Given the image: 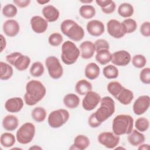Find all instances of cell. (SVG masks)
<instances>
[{
    "instance_id": "6da1fadb",
    "label": "cell",
    "mask_w": 150,
    "mask_h": 150,
    "mask_svg": "<svg viewBox=\"0 0 150 150\" xmlns=\"http://www.w3.org/2000/svg\"><path fill=\"white\" fill-rule=\"evenodd\" d=\"M114 112L115 102L114 100L109 96L104 97L101 99L100 107L89 117L88 125L91 128H97L112 116Z\"/></svg>"
},
{
    "instance_id": "7a4b0ae2",
    "label": "cell",
    "mask_w": 150,
    "mask_h": 150,
    "mask_svg": "<svg viewBox=\"0 0 150 150\" xmlns=\"http://www.w3.org/2000/svg\"><path fill=\"white\" fill-rule=\"evenodd\" d=\"M46 93V87L42 82L36 80H30L26 85L24 101L28 105H34L44 98Z\"/></svg>"
},
{
    "instance_id": "3957f363",
    "label": "cell",
    "mask_w": 150,
    "mask_h": 150,
    "mask_svg": "<svg viewBox=\"0 0 150 150\" xmlns=\"http://www.w3.org/2000/svg\"><path fill=\"white\" fill-rule=\"evenodd\" d=\"M134 127V119L128 114H119L115 117L112 121V129L117 135L129 134Z\"/></svg>"
},
{
    "instance_id": "277c9868",
    "label": "cell",
    "mask_w": 150,
    "mask_h": 150,
    "mask_svg": "<svg viewBox=\"0 0 150 150\" xmlns=\"http://www.w3.org/2000/svg\"><path fill=\"white\" fill-rule=\"evenodd\" d=\"M60 30L63 34L75 42L80 41L84 36L83 28L71 19L64 20L60 25Z\"/></svg>"
},
{
    "instance_id": "5b68a950",
    "label": "cell",
    "mask_w": 150,
    "mask_h": 150,
    "mask_svg": "<svg viewBox=\"0 0 150 150\" xmlns=\"http://www.w3.org/2000/svg\"><path fill=\"white\" fill-rule=\"evenodd\" d=\"M80 53V50L75 43L67 40L62 45V61L67 65L73 64L77 60Z\"/></svg>"
},
{
    "instance_id": "8992f818",
    "label": "cell",
    "mask_w": 150,
    "mask_h": 150,
    "mask_svg": "<svg viewBox=\"0 0 150 150\" xmlns=\"http://www.w3.org/2000/svg\"><path fill=\"white\" fill-rule=\"evenodd\" d=\"M35 131V126L33 124L28 122H25L16 131V141L21 144H28L33 139Z\"/></svg>"
},
{
    "instance_id": "52a82bcc",
    "label": "cell",
    "mask_w": 150,
    "mask_h": 150,
    "mask_svg": "<svg viewBox=\"0 0 150 150\" xmlns=\"http://www.w3.org/2000/svg\"><path fill=\"white\" fill-rule=\"evenodd\" d=\"M6 60L20 71L26 70L30 63V59L28 56L17 52L8 54L6 56Z\"/></svg>"
},
{
    "instance_id": "ba28073f",
    "label": "cell",
    "mask_w": 150,
    "mask_h": 150,
    "mask_svg": "<svg viewBox=\"0 0 150 150\" xmlns=\"http://www.w3.org/2000/svg\"><path fill=\"white\" fill-rule=\"evenodd\" d=\"M70 114L66 109H58L52 111L47 118L49 126L53 128H58L66 124L69 119Z\"/></svg>"
},
{
    "instance_id": "9c48e42d",
    "label": "cell",
    "mask_w": 150,
    "mask_h": 150,
    "mask_svg": "<svg viewBox=\"0 0 150 150\" xmlns=\"http://www.w3.org/2000/svg\"><path fill=\"white\" fill-rule=\"evenodd\" d=\"M45 65L49 76L53 79H60L63 74V68L59 60L54 56L47 57L45 60Z\"/></svg>"
},
{
    "instance_id": "30bf717a",
    "label": "cell",
    "mask_w": 150,
    "mask_h": 150,
    "mask_svg": "<svg viewBox=\"0 0 150 150\" xmlns=\"http://www.w3.org/2000/svg\"><path fill=\"white\" fill-rule=\"evenodd\" d=\"M120 138L114 132H103L98 136V141L102 145L108 149H114L119 144Z\"/></svg>"
},
{
    "instance_id": "8fae6325",
    "label": "cell",
    "mask_w": 150,
    "mask_h": 150,
    "mask_svg": "<svg viewBox=\"0 0 150 150\" xmlns=\"http://www.w3.org/2000/svg\"><path fill=\"white\" fill-rule=\"evenodd\" d=\"M101 97L100 94L95 91L88 92L82 100V106L86 111H91L97 107L100 103Z\"/></svg>"
},
{
    "instance_id": "7c38bea8",
    "label": "cell",
    "mask_w": 150,
    "mask_h": 150,
    "mask_svg": "<svg viewBox=\"0 0 150 150\" xmlns=\"http://www.w3.org/2000/svg\"><path fill=\"white\" fill-rule=\"evenodd\" d=\"M150 105V98L148 95H143L138 97L134 101L132 106L135 114L140 115L144 114Z\"/></svg>"
},
{
    "instance_id": "4fadbf2b",
    "label": "cell",
    "mask_w": 150,
    "mask_h": 150,
    "mask_svg": "<svg viewBox=\"0 0 150 150\" xmlns=\"http://www.w3.org/2000/svg\"><path fill=\"white\" fill-rule=\"evenodd\" d=\"M107 28L108 34L114 38L120 39L125 35L121 22L116 19H110L107 23Z\"/></svg>"
},
{
    "instance_id": "5bb4252c",
    "label": "cell",
    "mask_w": 150,
    "mask_h": 150,
    "mask_svg": "<svg viewBox=\"0 0 150 150\" xmlns=\"http://www.w3.org/2000/svg\"><path fill=\"white\" fill-rule=\"evenodd\" d=\"M130 53L125 50H121L115 52L111 54V63L118 66H125L131 61Z\"/></svg>"
},
{
    "instance_id": "9a60e30c",
    "label": "cell",
    "mask_w": 150,
    "mask_h": 150,
    "mask_svg": "<svg viewBox=\"0 0 150 150\" xmlns=\"http://www.w3.org/2000/svg\"><path fill=\"white\" fill-rule=\"evenodd\" d=\"M48 22L40 16H33L30 21L32 29L36 33H43L47 29Z\"/></svg>"
},
{
    "instance_id": "2e32d148",
    "label": "cell",
    "mask_w": 150,
    "mask_h": 150,
    "mask_svg": "<svg viewBox=\"0 0 150 150\" xmlns=\"http://www.w3.org/2000/svg\"><path fill=\"white\" fill-rule=\"evenodd\" d=\"M86 29L88 33L93 36H100L105 31L104 23L99 20H91L87 22Z\"/></svg>"
},
{
    "instance_id": "e0dca14e",
    "label": "cell",
    "mask_w": 150,
    "mask_h": 150,
    "mask_svg": "<svg viewBox=\"0 0 150 150\" xmlns=\"http://www.w3.org/2000/svg\"><path fill=\"white\" fill-rule=\"evenodd\" d=\"M3 32L9 37H14L18 35L20 30V26L18 22L14 19L6 21L2 26Z\"/></svg>"
},
{
    "instance_id": "ac0fdd59",
    "label": "cell",
    "mask_w": 150,
    "mask_h": 150,
    "mask_svg": "<svg viewBox=\"0 0 150 150\" xmlns=\"http://www.w3.org/2000/svg\"><path fill=\"white\" fill-rule=\"evenodd\" d=\"M23 106V101L21 97H12L8 99L5 103V108L9 112L16 113L20 111Z\"/></svg>"
},
{
    "instance_id": "d6986e66",
    "label": "cell",
    "mask_w": 150,
    "mask_h": 150,
    "mask_svg": "<svg viewBox=\"0 0 150 150\" xmlns=\"http://www.w3.org/2000/svg\"><path fill=\"white\" fill-rule=\"evenodd\" d=\"M42 14L45 19L49 22H54L56 21L60 16L59 11L54 6L48 5L43 7Z\"/></svg>"
},
{
    "instance_id": "ffe728a7",
    "label": "cell",
    "mask_w": 150,
    "mask_h": 150,
    "mask_svg": "<svg viewBox=\"0 0 150 150\" xmlns=\"http://www.w3.org/2000/svg\"><path fill=\"white\" fill-rule=\"evenodd\" d=\"M81 52V57L84 59H88L91 58L96 52V47L94 44L88 40L83 42L80 45Z\"/></svg>"
},
{
    "instance_id": "44dd1931",
    "label": "cell",
    "mask_w": 150,
    "mask_h": 150,
    "mask_svg": "<svg viewBox=\"0 0 150 150\" xmlns=\"http://www.w3.org/2000/svg\"><path fill=\"white\" fill-rule=\"evenodd\" d=\"M90 143V139L87 136L82 134L78 135L75 137L74 142L70 147V149L84 150L88 147Z\"/></svg>"
},
{
    "instance_id": "7402d4cb",
    "label": "cell",
    "mask_w": 150,
    "mask_h": 150,
    "mask_svg": "<svg viewBox=\"0 0 150 150\" xmlns=\"http://www.w3.org/2000/svg\"><path fill=\"white\" fill-rule=\"evenodd\" d=\"M115 98L121 104L123 105H128L134 98V93L131 90L124 87Z\"/></svg>"
},
{
    "instance_id": "603a6c76",
    "label": "cell",
    "mask_w": 150,
    "mask_h": 150,
    "mask_svg": "<svg viewBox=\"0 0 150 150\" xmlns=\"http://www.w3.org/2000/svg\"><path fill=\"white\" fill-rule=\"evenodd\" d=\"M100 68L95 63L91 62L87 64L85 67V76L89 80H95L100 75Z\"/></svg>"
},
{
    "instance_id": "cb8c5ba5",
    "label": "cell",
    "mask_w": 150,
    "mask_h": 150,
    "mask_svg": "<svg viewBox=\"0 0 150 150\" xmlns=\"http://www.w3.org/2000/svg\"><path fill=\"white\" fill-rule=\"evenodd\" d=\"M18 118L13 115H7L2 120V126L4 128L8 131H14L18 126Z\"/></svg>"
},
{
    "instance_id": "d4e9b609",
    "label": "cell",
    "mask_w": 150,
    "mask_h": 150,
    "mask_svg": "<svg viewBox=\"0 0 150 150\" xmlns=\"http://www.w3.org/2000/svg\"><path fill=\"white\" fill-rule=\"evenodd\" d=\"M145 138L143 134L137 129H132L131 133L128 134V141L129 143L134 146H137L142 144L145 141Z\"/></svg>"
},
{
    "instance_id": "484cf974",
    "label": "cell",
    "mask_w": 150,
    "mask_h": 150,
    "mask_svg": "<svg viewBox=\"0 0 150 150\" xmlns=\"http://www.w3.org/2000/svg\"><path fill=\"white\" fill-rule=\"evenodd\" d=\"M96 4L100 6L101 11L105 14H110L114 12L116 8V4L111 0H96Z\"/></svg>"
},
{
    "instance_id": "4316f807",
    "label": "cell",
    "mask_w": 150,
    "mask_h": 150,
    "mask_svg": "<svg viewBox=\"0 0 150 150\" xmlns=\"http://www.w3.org/2000/svg\"><path fill=\"white\" fill-rule=\"evenodd\" d=\"M75 90L79 95L84 96L88 92L92 90V85L91 83L87 80L81 79L76 83L75 85Z\"/></svg>"
},
{
    "instance_id": "83f0119b",
    "label": "cell",
    "mask_w": 150,
    "mask_h": 150,
    "mask_svg": "<svg viewBox=\"0 0 150 150\" xmlns=\"http://www.w3.org/2000/svg\"><path fill=\"white\" fill-rule=\"evenodd\" d=\"M80 101L79 96L74 93L67 94L63 98L64 105L70 109L77 108L80 104Z\"/></svg>"
},
{
    "instance_id": "f1b7e54d",
    "label": "cell",
    "mask_w": 150,
    "mask_h": 150,
    "mask_svg": "<svg viewBox=\"0 0 150 150\" xmlns=\"http://www.w3.org/2000/svg\"><path fill=\"white\" fill-rule=\"evenodd\" d=\"M96 60L101 65L108 64L111 60V53L109 49H102L96 52Z\"/></svg>"
},
{
    "instance_id": "f546056e",
    "label": "cell",
    "mask_w": 150,
    "mask_h": 150,
    "mask_svg": "<svg viewBox=\"0 0 150 150\" xmlns=\"http://www.w3.org/2000/svg\"><path fill=\"white\" fill-rule=\"evenodd\" d=\"M0 79L2 80H7L13 75V70L10 64L5 62H0Z\"/></svg>"
},
{
    "instance_id": "4dcf8cb0",
    "label": "cell",
    "mask_w": 150,
    "mask_h": 150,
    "mask_svg": "<svg viewBox=\"0 0 150 150\" xmlns=\"http://www.w3.org/2000/svg\"><path fill=\"white\" fill-rule=\"evenodd\" d=\"M134 12L133 6L129 3L121 4L118 8V14L125 18H129L132 16Z\"/></svg>"
},
{
    "instance_id": "1f68e13d",
    "label": "cell",
    "mask_w": 150,
    "mask_h": 150,
    "mask_svg": "<svg viewBox=\"0 0 150 150\" xmlns=\"http://www.w3.org/2000/svg\"><path fill=\"white\" fill-rule=\"evenodd\" d=\"M95 8L91 5H83L79 9L80 15L85 19L93 18L96 15Z\"/></svg>"
},
{
    "instance_id": "d6a6232c",
    "label": "cell",
    "mask_w": 150,
    "mask_h": 150,
    "mask_svg": "<svg viewBox=\"0 0 150 150\" xmlns=\"http://www.w3.org/2000/svg\"><path fill=\"white\" fill-rule=\"evenodd\" d=\"M16 139L14 135L12 133L4 132L0 137L1 144L5 148H10L15 144Z\"/></svg>"
},
{
    "instance_id": "836d02e7",
    "label": "cell",
    "mask_w": 150,
    "mask_h": 150,
    "mask_svg": "<svg viewBox=\"0 0 150 150\" xmlns=\"http://www.w3.org/2000/svg\"><path fill=\"white\" fill-rule=\"evenodd\" d=\"M32 118L38 122H43L46 117V111L42 107H36L31 112Z\"/></svg>"
},
{
    "instance_id": "e575fe53",
    "label": "cell",
    "mask_w": 150,
    "mask_h": 150,
    "mask_svg": "<svg viewBox=\"0 0 150 150\" xmlns=\"http://www.w3.org/2000/svg\"><path fill=\"white\" fill-rule=\"evenodd\" d=\"M103 73L107 79H114L118 76V69L112 64H108L103 68Z\"/></svg>"
},
{
    "instance_id": "d590c367",
    "label": "cell",
    "mask_w": 150,
    "mask_h": 150,
    "mask_svg": "<svg viewBox=\"0 0 150 150\" xmlns=\"http://www.w3.org/2000/svg\"><path fill=\"white\" fill-rule=\"evenodd\" d=\"M123 26L124 32L126 33H132L134 32L137 28V22L131 18H128L124 19L121 22Z\"/></svg>"
},
{
    "instance_id": "8d00e7d4",
    "label": "cell",
    "mask_w": 150,
    "mask_h": 150,
    "mask_svg": "<svg viewBox=\"0 0 150 150\" xmlns=\"http://www.w3.org/2000/svg\"><path fill=\"white\" fill-rule=\"evenodd\" d=\"M30 74L35 77H39L43 75L45 68L43 64L40 62H34L30 68Z\"/></svg>"
},
{
    "instance_id": "74e56055",
    "label": "cell",
    "mask_w": 150,
    "mask_h": 150,
    "mask_svg": "<svg viewBox=\"0 0 150 150\" xmlns=\"http://www.w3.org/2000/svg\"><path fill=\"white\" fill-rule=\"evenodd\" d=\"M123 87L124 86H122V84L120 82L117 81L110 82L107 86L108 91L114 97L119 94V93L121 91Z\"/></svg>"
},
{
    "instance_id": "f35d334b",
    "label": "cell",
    "mask_w": 150,
    "mask_h": 150,
    "mask_svg": "<svg viewBox=\"0 0 150 150\" xmlns=\"http://www.w3.org/2000/svg\"><path fill=\"white\" fill-rule=\"evenodd\" d=\"M2 12L4 16L8 18H12L16 16L18 12V9L15 5L8 4L3 7Z\"/></svg>"
},
{
    "instance_id": "ab89813d",
    "label": "cell",
    "mask_w": 150,
    "mask_h": 150,
    "mask_svg": "<svg viewBox=\"0 0 150 150\" xmlns=\"http://www.w3.org/2000/svg\"><path fill=\"white\" fill-rule=\"evenodd\" d=\"M135 127L138 131L145 132L149 128V121L145 117L138 118L135 122Z\"/></svg>"
},
{
    "instance_id": "60d3db41",
    "label": "cell",
    "mask_w": 150,
    "mask_h": 150,
    "mask_svg": "<svg viewBox=\"0 0 150 150\" xmlns=\"http://www.w3.org/2000/svg\"><path fill=\"white\" fill-rule=\"evenodd\" d=\"M132 63L136 68H143L146 64V59L142 54H136L134 55L132 59Z\"/></svg>"
},
{
    "instance_id": "b9f144b4",
    "label": "cell",
    "mask_w": 150,
    "mask_h": 150,
    "mask_svg": "<svg viewBox=\"0 0 150 150\" xmlns=\"http://www.w3.org/2000/svg\"><path fill=\"white\" fill-rule=\"evenodd\" d=\"M63 38L62 35L57 32H54L52 33L49 38H48V42L52 46H59L61 45V43L63 42Z\"/></svg>"
},
{
    "instance_id": "7bdbcfd3",
    "label": "cell",
    "mask_w": 150,
    "mask_h": 150,
    "mask_svg": "<svg viewBox=\"0 0 150 150\" xmlns=\"http://www.w3.org/2000/svg\"><path fill=\"white\" fill-rule=\"evenodd\" d=\"M140 80L145 84H149L150 83V68H144L139 74Z\"/></svg>"
},
{
    "instance_id": "ee69618b",
    "label": "cell",
    "mask_w": 150,
    "mask_h": 150,
    "mask_svg": "<svg viewBox=\"0 0 150 150\" xmlns=\"http://www.w3.org/2000/svg\"><path fill=\"white\" fill-rule=\"evenodd\" d=\"M94 44L96 47V52L102 49H109L110 48V44L108 41L103 39H97Z\"/></svg>"
},
{
    "instance_id": "f6af8a7d",
    "label": "cell",
    "mask_w": 150,
    "mask_h": 150,
    "mask_svg": "<svg viewBox=\"0 0 150 150\" xmlns=\"http://www.w3.org/2000/svg\"><path fill=\"white\" fill-rule=\"evenodd\" d=\"M140 32L145 37L150 36V22L146 21L143 22L140 26Z\"/></svg>"
},
{
    "instance_id": "bcb514c9",
    "label": "cell",
    "mask_w": 150,
    "mask_h": 150,
    "mask_svg": "<svg viewBox=\"0 0 150 150\" xmlns=\"http://www.w3.org/2000/svg\"><path fill=\"white\" fill-rule=\"evenodd\" d=\"M13 3L19 8H26L30 3V0H13Z\"/></svg>"
},
{
    "instance_id": "7dc6e473",
    "label": "cell",
    "mask_w": 150,
    "mask_h": 150,
    "mask_svg": "<svg viewBox=\"0 0 150 150\" xmlns=\"http://www.w3.org/2000/svg\"><path fill=\"white\" fill-rule=\"evenodd\" d=\"M1 52H2V51L5 49L6 46V42L5 38L4 37L3 35H1Z\"/></svg>"
},
{
    "instance_id": "c3c4849f",
    "label": "cell",
    "mask_w": 150,
    "mask_h": 150,
    "mask_svg": "<svg viewBox=\"0 0 150 150\" xmlns=\"http://www.w3.org/2000/svg\"><path fill=\"white\" fill-rule=\"evenodd\" d=\"M140 146L138 147V149H148L149 148V144H141Z\"/></svg>"
},
{
    "instance_id": "681fc988",
    "label": "cell",
    "mask_w": 150,
    "mask_h": 150,
    "mask_svg": "<svg viewBox=\"0 0 150 150\" xmlns=\"http://www.w3.org/2000/svg\"><path fill=\"white\" fill-rule=\"evenodd\" d=\"M38 4H39L40 5H43V4H47L48 2H50V1H36Z\"/></svg>"
},
{
    "instance_id": "f907efd6",
    "label": "cell",
    "mask_w": 150,
    "mask_h": 150,
    "mask_svg": "<svg viewBox=\"0 0 150 150\" xmlns=\"http://www.w3.org/2000/svg\"><path fill=\"white\" fill-rule=\"evenodd\" d=\"M80 2L82 3H84V4H87V3L89 4V3L92 2L93 1L92 0H91V1H80Z\"/></svg>"
},
{
    "instance_id": "816d5d0a",
    "label": "cell",
    "mask_w": 150,
    "mask_h": 150,
    "mask_svg": "<svg viewBox=\"0 0 150 150\" xmlns=\"http://www.w3.org/2000/svg\"><path fill=\"white\" fill-rule=\"evenodd\" d=\"M30 149H42V148H40V147H39V146H37L35 145L34 146H32V147L30 148Z\"/></svg>"
}]
</instances>
